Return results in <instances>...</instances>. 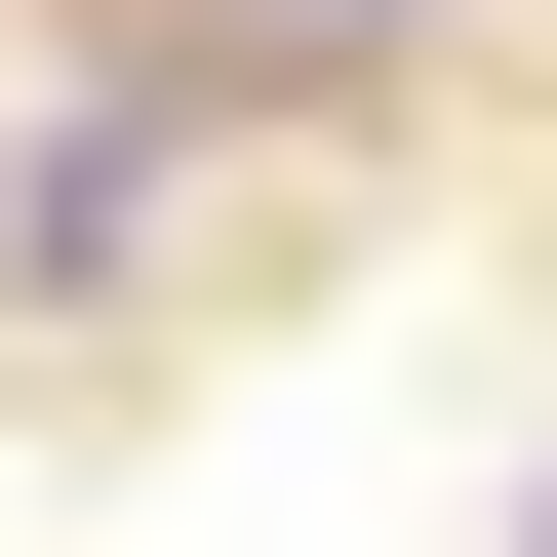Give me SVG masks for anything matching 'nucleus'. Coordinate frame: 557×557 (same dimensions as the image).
<instances>
[{"mask_svg": "<svg viewBox=\"0 0 557 557\" xmlns=\"http://www.w3.org/2000/svg\"><path fill=\"white\" fill-rule=\"evenodd\" d=\"M199 40H239V81H398L438 0H199Z\"/></svg>", "mask_w": 557, "mask_h": 557, "instance_id": "obj_1", "label": "nucleus"}]
</instances>
